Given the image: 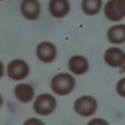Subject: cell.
<instances>
[{
	"instance_id": "5",
	"label": "cell",
	"mask_w": 125,
	"mask_h": 125,
	"mask_svg": "<svg viewBox=\"0 0 125 125\" xmlns=\"http://www.w3.org/2000/svg\"><path fill=\"white\" fill-rule=\"evenodd\" d=\"M104 13L111 22H120L125 17V0H108L104 6Z\"/></svg>"
},
{
	"instance_id": "3",
	"label": "cell",
	"mask_w": 125,
	"mask_h": 125,
	"mask_svg": "<svg viewBox=\"0 0 125 125\" xmlns=\"http://www.w3.org/2000/svg\"><path fill=\"white\" fill-rule=\"evenodd\" d=\"M99 104L92 95H83L73 102V111L81 117H92L96 113Z\"/></svg>"
},
{
	"instance_id": "18",
	"label": "cell",
	"mask_w": 125,
	"mask_h": 125,
	"mask_svg": "<svg viewBox=\"0 0 125 125\" xmlns=\"http://www.w3.org/2000/svg\"><path fill=\"white\" fill-rule=\"evenodd\" d=\"M1 1H2V0H1Z\"/></svg>"
},
{
	"instance_id": "17",
	"label": "cell",
	"mask_w": 125,
	"mask_h": 125,
	"mask_svg": "<svg viewBox=\"0 0 125 125\" xmlns=\"http://www.w3.org/2000/svg\"><path fill=\"white\" fill-rule=\"evenodd\" d=\"M120 72H122V73H125V62H124V65L120 67Z\"/></svg>"
},
{
	"instance_id": "16",
	"label": "cell",
	"mask_w": 125,
	"mask_h": 125,
	"mask_svg": "<svg viewBox=\"0 0 125 125\" xmlns=\"http://www.w3.org/2000/svg\"><path fill=\"white\" fill-rule=\"evenodd\" d=\"M87 125H109V124L107 123V120H105L102 118H94L92 120H89Z\"/></svg>"
},
{
	"instance_id": "14",
	"label": "cell",
	"mask_w": 125,
	"mask_h": 125,
	"mask_svg": "<svg viewBox=\"0 0 125 125\" xmlns=\"http://www.w3.org/2000/svg\"><path fill=\"white\" fill-rule=\"evenodd\" d=\"M115 92L119 96L125 97V78H120L115 84Z\"/></svg>"
},
{
	"instance_id": "1",
	"label": "cell",
	"mask_w": 125,
	"mask_h": 125,
	"mask_svg": "<svg viewBox=\"0 0 125 125\" xmlns=\"http://www.w3.org/2000/svg\"><path fill=\"white\" fill-rule=\"evenodd\" d=\"M76 87V79L69 72H60L51 79V90L55 95L66 96L73 92Z\"/></svg>"
},
{
	"instance_id": "6",
	"label": "cell",
	"mask_w": 125,
	"mask_h": 125,
	"mask_svg": "<svg viewBox=\"0 0 125 125\" xmlns=\"http://www.w3.org/2000/svg\"><path fill=\"white\" fill-rule=\"evenodd\" d=\"M36 58L43 64H51L53 62L57 57H58V49L54 43L49 42V41H43L40 42L36 46Z\"/></svg>"
},
{
	"instance_id": "11",
	"label": "cell",
	"mask_w": 125,
	"mask_h": 125,
	"mask_svg": "<svg viewBox=\"0 0 125 125\" xmlns=\"http://www.w3.org/2000/svg\"><path fill=\"white\" fill-rule=\"evenodd\" d=\"M15 97L22 104H29L35 97V90L28 83H18L13 89Z\"/></svg>"
},
{
	"instance_id": "15",
	"label": "cell",
	"mask_w": 125,
	"mask_h": 125,
	"mask_svg": "<svg viewBox=\"0 0 125 125\" xmlns=\"http://www.w3.org/2000/svg\"><path fill=\"white\" fill-rule=\"evenodd\" d=\"M23 125H46V124L41 119L35 118V117H31V118H28L27 120H24Z\"/></svg>"
},
{
	"instance_id": "8",
	"label": "cell",
	"mask_w": 125,
	"mask_h": 125,
	"mask_svg": "<svg viewBox=\"0 0 125 125\" xmlns=\"http://www.w3.org/2000/svg\"><path fill=\"white\" fill-rule=\"evenodd\" d=\"M21 13L28 21H36L41 15V4L39 0H22Z\"/></svg>"
},
{
	"instance_id": "2",
	"label": "cell",
	"mask_w": 125,
	"mask_h": 125,
	"mask_svg": "<svg viewBox=\"0 0 125 125\" xmlns=\"http://www.w3.org/2000/svg\"><path fill=\"white\" fill-rule=\"evenodd\" d=\"M57 106H58L57 99L52 94L45 93L40 94L39 96L35 97L34 104H32V109L36 114L46 117V115L52 114L55 111Z\"/></svg>"
},
{
	"instance_id": "12",
	"label": "cell",
	"mask_w": 125,
	"mask_h": 125,
	"mask_svg": "<svg viewBox=\"0 0 125 125\" xmlns=\"http://www.w3.org/2000/svg\"><path fill=\"white\" fill-rule=\"evenodd\" d=\"M107 40L109 43L117 46L125 42V24H114L107 30Z\"/></svg>"
},
{
	"instance_id": "13",
	"label": "cell",
	"mask_w": 125,
	"mask_h": 125,
	"mask_svg": "<svg viewBox=\"0 0 125 125\" xmlns=\"http://www.w3.org/2000/svg\"><path fill=\"white\" fill-rule=\"evenodd\" d=\"M102 0H82L81 7L83 13L87 16H96L102 9Z\"/></svg>"
},
{
	"instance_id": "9",
	"label": "cell",
	"mask_w": 125,
	"mask_h": 125,
	"mask_svg": "<svg viewBox=\"0 0 125 125\" xmlns=\"http://www.w3.org/2000/svg\"><path fill=\"white\" fill-rule=\"evenodd\" d=\"M71 5L69 0H49L48 11L54 18H64L70 13Z\"/></svg>"
},
{
	"instance_id": "7",
	"label": "cell",
	"mask_w": 125,
	"mask_h": 125,
	"mask_svg": "<svg viewBox=\"0 0 125 125\" xmlns=\"http://www.w3.org/2000/svg\"><path fill=\"white\" fill-rule=\"evenodd\" d=\"M104 60L111 67H122L125 62V52L117 46L109 47L104 53Z\"/></svg>"
},
{
	"instance_id": "10",
	"label": "cell",
	"mask_w": 125,
	"mask_h": 125,
	"mask_svg": "<svg viewBox=\"0 0 125 125\" xmlns=\"http://www.w3.org/2000/svg\"><path fill=\"white\" fill-rule=\"evenodd\" d=\"M67 66H69L70 72H72L73 75H77V76H82V75L88 72L89 62H88V59L84 55L76 54V55H72L69 59Z\"/></svg>"
},
{
	"instance_id": "4",
	"label": "cell",
	"mask_w": 125,
	"mask_h": 125,
	"mask_svg": "<svg viewBox=\"0 0 125 125\" xmlns=\"http://www.w3.org/2000/svg\"><path fill=\"white\" fill-rule=\"evenodd\" d=\"M6 73L10 79L16 81V82H21L29 76L30 66L23 59H13L7 64Z\"/></svg>"
}]
</instances>
